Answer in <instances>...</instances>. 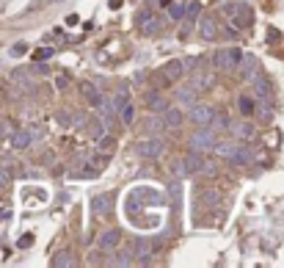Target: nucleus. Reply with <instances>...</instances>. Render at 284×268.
Segmentation results:
<instances>
[{
	"label": "nucleus",
	"instance_id": "f257e3e1",
	"mask_svg": "<svg viewBox=\"0 0 284 268\" xmlns=\"http://www.w3.org/2000/svg\"><path fill=\"white\" fill-rule=\"evenodd\" d=\"M224 14H226L229 28L232 31H243V28H248V25L254 23V11L248 9V6H243V3H226Z\"/></svg>",
	"mask_w": 284,
	"mask_h": 268
},
{
	"label": "nucleus",
	"instance_id": "f03ea898",
	"mask_svg": "<svg viewBox=\"0 0 284 268\" xmlns=\"http://www.w3.org/2000/svg\"><path fill=\"white\" fill-rule=\"evenodd\" d=\"M240 58H243V53L238 50V47H226V50H221L218 56H215V70L218 72H235L238 70V64H240Z\"/></svg>",
	"mask_w": 284,
	"mask_h": 268
},
{
	"label": "nucleus",
	"instance_id": "7ed1b4c3",
	"mask_svg": "<svg viewBox=\"0 0 284 268\" xmlns=\"http://www.w3.org/2000/svg\"><path fill=\"white\" fill-rule=\"evenodd\" d=\"M213 147H215L213 127H210V130H199V133L191 136V149H193V152H207V149H213Z\"/></svg>",
	"mask_w": 284,
	"mask_h": 268
},
{
	"label": "nucleus",
	"instance_id": "20e7f679",
	"mask_svg": "<svg viewBox=\"0 0 284 268\" xmlns=\"http://www.w3.org/2000/svg\"><path fill=\"white\" fill-rule=\"evenodd\" d=\"M213 119H215V111L210 105H193L191 108V122L193 125L207 127V125H213Z\"/></svg>",
	"mask_w": 284,
	"mask_h": 268
},
{
	"label": "nucleus",
	"instance_id": "39448f33",
	"mask_svg": "<svg viewBox=\"0 0 284 268\" xmlns=\"http://www.w3.org/2000/svg\"><path fill=\"white\" fill-rule=\"evenodd\" d=\"M254 114L260 122H270L273 119V97H256L254 100Z\"/></svg>",
	"mask_w": 284,
	"mask_h": 268
},
{
	"label": "nucleus",
	"instance_id": "423d86ee",
	"mask_svg": "<svg viewBox=\"0 0 284 268\" xmlns=\"http://www.w3.org/2000/svg\"><path fill=\"white\" fill-rule=\"evenodd\" d=\"M138 28L144 31V33H158V31H160V19L154 17L149 9H144V11L138 14Z\"/></svg>",
	"mask_w": 284,
	"mask_h": 268
},
{
	"label": "nucleus",
	"instance_id": "0eeeda50",
	"mask_svg": "<svg viewBox=\"0 0 284 268\" xmlns=\"http://www.w3.org/2000/svg\"><path fill=\"white\" fill-rule=\"evenodd\" d=\"M138 155H144V158L163 155V141H160V139H144L138 144Z\"/></svg>",
	"mask_w": 284,
	"mask_h": 268
},
{
	"label": "nucleus",
	"instance_id": "6e6552de",
	"mask_svg": "<svg viewBox=\"0 0 284 268\" xmlns=\"http://www.w3.org/2000/svg\"><path fill=\"white\" fill-rule=\"evenodd\" d=\"M160 122H163L166 130H177V127H182V122H185V114H182L179 108H166Z\"/></svg>",
	"mask_w": 284,
	"mask_h": 268
},
{
	"label": "nucleus",
	"instance_id": "1a4fd4ad",
	"mask_svg": "<svg viewBox=\"0 0 284 268\" xmlns=\"http://www.w3.org/2000/svg\"><path fill=\"white\" fill-rule=\"evenodd\" d=\"M133 254L138 263H149V254H152V240L149 238H138L133 243Z\"/></svg>",
	"mask_w": 284,
	"mask_h": 268
},
{
	"label": "nucleus",
	"instance_id": "9d476101",
	"mask_svg": "<svg viewBox=\"0 0 284 268\" xmlns=\"http://www.w3.org/2000/svg\"><path fill=\"white\" fill-rule=\"evenodd\" d=\"M80 94H83V97L89 100V105H94V108L102 102V94L97 92V86H94L91 80H83V83H80Z\"/></svg>",
	"mask_w": 284,
	"mask_h": 268
},
{
	"label": "nucleus",
	"instance_id": "9b49d317",
	"mask_svg": "<svg viewBox=\"0 0 284 268\" xmlns=\"http://www.w3.org/2000/svg\"><path fill=\"white\" fill-rule=\"evenodd\" d=\"M199 33L204 39H215V36H218V23H215L210 14H204V17L199 19Z\"/></svg>",
	"mask_w": 284,
	"mask_h": 268
},
{
	"label": "nucleus",
	"instance_id": "f8f14e48",
	"mask_svg": "<svg viewBox=\"0 0 284 268\" xmlns=\"http://www.w3.org/2000/svg\"><path fill=\"white\" fill-rule=\"evenodd\" d=\"M238 70H240V78L243 80H251V75L256 72V56H246V53H243Z\"/></svg>",
	"mask_w": 284,
	"mask_h": 268
},
{
	"label": "nucleus",
	"instance_id": "ddd939ff",
	"mask_svg": "<svg viewBox=\"0 0 284 268\" xmlns=\"http://www.w3.org/2000/svg\"><path fill=\"white\" fill-rule=\"evenodd\" d=\"M121 243V232L119 230H108V232H102L99 235V249H116V246Z\"/></svg>",
	"mask_w": 284,
	"mask_h": 268
},
{
	"label": "nucleus",
	"instance_id": "4468645a",
	"mask_svg": "<svg viewBox=\"0 0 284 268\" xmlns=\"http://www.w3.org/2000/svg\"><path fill=\"white\" fill-rule=\"evenodd\" d=\"M163 75H166L168 80H179L182 75H185V61H179V58L168 61V64H166V70H163Z\"/></svg>",
	"mask_w": 284,
	"mask_h": 268
},
{
	"label": "nucleus",
	"instance_id": "2eb2a0df",
	"mask_svg": "<svg viewBox=\"0 0 284 268\" xmlns=\"http://www.w3.org/2000/svg\"><path fill=\"white\" fill-rule=\"evenodd\" d=\"M31 141H33V130H17V133H11V147L14 149L31 147Z\"/></svg>",
	"mask_w": 284,
	"mask_h": 268
},
{
	"label": "nucleus",
	"instance_id": "dca6fc26",
	"mask_svg": "<svg viewBox=\"0 0 284 268\" xmlns=\"http://www.w3.org/2000/svg\"><path fill=\"white\" fill-rule=\"evenodd\" d=\"M94 210H97V216H108V213L113 210V196L111 194H102V196H94Z\"/></svg>",
	"mask_w": 284,
	"mask_h": 268
},
{
	"label": "nucleus",
	"instance_id": "f3484780",
	"mask_svg": "<svg viewBox=\"0 0 284 268\" xmlns=\"http://www.w3.org/2000/svg\"><path fill=\"white\" fill-rule=\"evenodd\" d=\"M229 130H232L235 136H240V139H251V136H254V125H251V122H235V125H229Z\"/></svg>",
	"mask_w": 284,
	"mask_h": 268
},
{
	"label": "nucleus",
	"instance_id": "a211bd4d",
	"mask_svg": "<svg viewBox=\"0 0 284 268\" xmlns=\"http://www.w3.org/2000/svg\"><path fill=\"white\" fill-rule=\"evenodd\" d=\"M146 108H152V111H166L168 108V100L163 97V94H146Z\"/></svg>",
	"mask_w": 284,
	"mask_h": 268
},
{
	"label": "nucleus",
	"instance_id": "6ab92c4d",
	"mask_svg": "<svg viewBox=\"0 0 284 268\" xmlns=\"http://www.w3.org/2000/svg\"><path fill=\"white\" fill-rule=\"evenodd\" d=\"M238 149H240V144H232V141L215 144V152H218L221 158H235V155H238Z\"/></svg>",
	"mask_w": 284,
	"mask_h": 268
},
{
	"label": "nucleus",
	"instance_id": "aec40b11",
	"mask_svg": "<svg viewBox=\"0 0 284 268\" xmlns=\"http://www.w3.org/2000/svg\"><path fill=\"white\" fill-rule=\"evenodd\" d=\"M182 166H185L188 174H196V171L201 169V158H199V152H193V149H191V155L185 158V163H182Z\"/></svg>",
	"mask_w": 284,
	"mask_h": 268
},
{
	"label": "nucleus",
	"instance_id": "412c9836",
	"mask_svg": "<svg viewBox=\"0 0 284 268\" xmlns=\"http://www.w3.org/2000/svg\"><path fill=\"white\" fill-rule=\"evenodd\" d=\"M254 88H256V97H273L270 80H265V78H256V80H254Z\"/></svg>",
	"mask_w": 284,
	"mask_h": 268
},
{
	"label": "nucleus",
	"instance_id": "4be33fe9",
	"mask_svg": "<svg viewBox=\"0 0 284 268\" xmlns=\"http://www.w3.org/2000/svg\"><path fill=\"white\" fill-rule=\"evenodd\" d=\"M199 11H201V6L196 3V0H193L191 6H185V14H188V28H185V33H182V36H188V33H191V25H193V19L199 17Z\"/></svg>",
	"mask_w": 284,
	"mask_h": 268
},
{
	"label": "nucleus",
	"instance_id": "5701e85b",
	"mask_svg": "<svg viewBox=\"0 0 284 268\" xmlns=\"http://www.w3.org/2000/svg\"><path fill=\"white\" fill-rule=\"evenodd\" d=\"M177 100H179V102H185V105H193V100H196V88H193V86H182L179 92H177Z\"/></svg>",
	"mask_w": 284,
	"mask_h": 268
},
{
	"label": "nucleus",
	"instance_id": "b1692460",
	"mask_svg": "<svg viewBox=\"0 0 284 268\" xmlns=\"http://www.w3.org/2000/svg\"><path fill=\"white\" fill-rule=\"evenodd\" d=\"M53 265H58V268H72L75 265V257H72L69 252H61L56 260H53Z\"/></svg>",
	"mask_w": 284,
	"mask_h": 268
},
{
	"label": "nucleus",
	"instance_id": "393cba45",
	"mask_svg": "<svg viewBox=\"0 0 284 268\" xmlns=\"http://www.w3.org/2000/svg\"><path fill=\"white\" fill-rule=\"evenodd\" d=\"M116 114H119V119L124 122V125H130V122L135 119V108L130 105V102H127V105H121V108H119Z\"/></svg>",
	"mask_w": 284,
	"mask_h": 268
},
{
	"label": "nucleus",
	"instance_id": "a878e982",
	"mask_svg": "<svg viewBox=\"0 0 284 268\" xmlns=\"http://www.w3.org/2000/svg\"><path fill=\"white\" fill-rule=\"evenodd\" d=\"M213 86V78H210V75H196L193 78V88L196 92H204V88H210Z\"/></svg>",
	"mask_w": 284,
	"mask_h": 268
},
{
	"label": "nucleus",
	"instance_id": "bb28decb",
	"mask_svg": "<svg viewBox=\"0 0 284 268\" xmlns=\"http://www.w3.org/2000/svg\"><path fill=\"white\" fill-rule=\"evenodd\" d=\"M238 108H240L243 116H254V97H240Z\"/></svg>",
	"mask_w": 284,
	"mask_h": 268
},
{
	"label": "nucleus",
	"instance_id": "cd10ccee",
	"mask_svg": "<svg viewBox=\"0 0 284 268\" xmlns=\"http://www.w3.org/2000/svg\"><path fill=\"white\" fill-rule=\"evenodd\" d=\"M168 17H171V19H182V17H185V6L168 3Z\"/></svg>",
	"mask_w": 284,
	"mask_h": 268
},
{
	"label": "nucleus",
	"instance_id": "c85d7f7f",
	"mask_svg": "<svg viewBox=\"0 0 284 268\" xmlns=\"http://www.w3.org/2000/svg\"><path fill=\"white\" fill-rule=\"evenodd\" d=\"M99 149H105V155H111V152H113V149H116V141H113V139H111V136H105V139H102V141H99Z\"/></svg>",
	"mask_w": 284,
	"mask_h": 268
},
{
	"label": "nucleus",
	"instance_id": "c756f323",
	"mask_svg": "<svg viewBox=\"0 0 284 268\" xmlns=\"http://www.w3.org/2000/svg\"><path fill=\"white\" fill-rule=\"evenodd\" d=\"M127 102H130V94H127V88H124V92H119L116 97H113V105H116V111H119L121 105H127Z\"/></svg>",
	"mask_w": 284,
	"mask_h": 268
},
{
	"label": "nucleus",
	"instance_id": "7c9ffc66",
	"mask_svg": "<svg viewBox=\"0 0 284 268\" xmlns=\"http://www.w3.org/2000/svg\"><path fill=\"white\" fill-rule=\"evenodd\" d=\"M50 56H53V50H50V47H42V50H36V53H33V61H47Z\"/></svg>",
	"mask_w": 284,
	"mask_h": 268
},
{
	"label": "nucleus",
	"instance_id": "2f4dec72",
	"mask_svg": "<svg viewBox=\"0 0 284 268\" xmlns=\"http://www.w3.org/2000/svg\"><path fill=\"white\" fill-rule=\"evenodd\" d=\"M146 122H149V127H146V130H149L152 136H158L160 130H163V122H160V119H146Z\"/></svg>",
	"mask_w": 284,
	"mask_h": 268
},
{
	"label": "nucleus",
	"instance_id": "473e14b6",
	"mask_svg": "<svg viewBox=\"0 0 284 268\" xmlns=\"http://www.w3.org/2000/svg\"><path fill=\"white\" fill-rule=\"evenodd\" d=\"M22 53H28V44L25 42H17L14 47H11V56H22Z\"/></svg>",
	"mask_w": 284,
	"mask_h": 268
},
{
	"label": "nucleus",
	"instance_id": "72a5a7b5",
	"mask_svg": "<svg viewBox=\"0 0 284 268\" xmlns=\"http://www.w3.org/2000/svg\"><path fill=\"white\" fill-rule=\"evenodd\" d=\"M201 174H215V166H213V163H207V161H201Z\"/></svg>",
	"mask_w": 284,
	"mask_h": 268
},
{
	"label": "nucleus",
	"instance_id": "f704fd0d",
	"mask_svg": "<svg viewBox=\"0 0 284 268\" xmlns=\"http://www.w3.org/2000/svg\"><path fill=\"white\" fill-rule=\"evenodd\" d=\"M133 263V257H127V254H121V257L113 260V265H130Z\"/></svg>",
	"mask_w": 284,
	"mask_h": 268
},
{
	"label": "nucleus",
	"instance_id": "c9c22d12",
	"mask_svg": "<svg viewBox=\"0 0 284 268\" xmlns=\"http://www.w3.org/2000/svg\"><path fill=\"white\" fill-rule=\"evenodd\" d=\"M66 83H69V80H66V75H58V78H56V86L58 88H66Z\"/></svg>",
	"mask_w": 284,
	"mask_h": 268
},
{
	"label": "nucleus",
	"instance_id": "e433bc0d",
	"mask_svg": "<svg viewBox=\"0 0 284 268\" xmlns=\"http://www.w3.org/2000/svg\"><path fill=\"white\" fill-rule=\"evenodd\" d=\"M56 119H58V125H69V122H66V119H69V114H66V111H61Z\"/></svg>",
	"mask_w": 284,
	"mask_h": 268
},
{
	"label": "nucleus",
	"instance_id": "4c0bfd02",
	"mask_svg": "<svg viewBox=\"0 0 284 268\" xmlns=\"http://www.w3.org/2000/svg\"><path fill=\"white\" fill-rule=\"evenodd\" d=\"M33 243V235H25V238H19V246H22V249H25V246H31Z\"/></svg>",
	"mask_w": 284,
	"mask_h": 268
},
{
	"label": "nucleus",
	"instance_id": "58836bf2",
	"mask_svg": "<svg viewBox=\"0 0 284 268\" xmlns=\"http://www.w3.org/2000/svg\"><path fill=\"white\" fill-rule=\"evenodd\" d=\"M9 183V174H6V171H0V185H6Z\"/></svg>",
	"mask_w": 284,
	"mask_h": 268
},
{
	"label": "nucleus",
	"instance_id": "ea45409f",
	"mask_svg": "<svg viewBox=\"0 0 284 268\" xmlns=\"http://www.w3.org/2000/svg\"><path fill=\"white\" fill-rule=\"evenodd\" d=\"M160 3H163V6H168V3H171V0H160Z\"/></svg>",
	"mask_w": 284,
	"mask_h": 268
}]
</instances>
